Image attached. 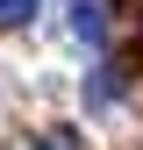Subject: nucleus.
Segmentation results:
<instances>
[{
	"label": "nucleus",
	"mask_w": 143,
	"mask_h": 150,
	"mask_svg": "<svg viewBox=\"0 0 143 150\" xmlns=\"http://www.w3.org/2000/svg\"><path fill=\"white\" fill-rule=\"evenodd\" d=\"M36 22V0H0V29H29Z\"/></svg>",
	"instance_id": "nucleus-3"
},
{
	"label": "nucleus",
	"mask_w": 143,
	"mask_h": 150,
	"mask_svg": "<svg viewBox=\"0 0 143 150\" xmlns=\"http://www.w3.org/2000/svg\"><path fill=\"white\" fill-rule=\"evenodd\" d=\"M115 100H122V71H115V64H100L93 79H86V107L100 115V107H115Z\"/></svg>",
	"instance_id": "nucleus-2"
},
{
	"label": "nucleus",
	"mask_w": 143,
	"mask_h": 150,
	"mask_svg": "<svg viewBox=\"0 0 143 150\" xmlns=\"http://www.w3.org/2000/svg\"><path fill=\"white\" fill-rule=\"evenodd\" d=\"M36 150H79V129H50V136L36 143Z\"/></svg>",
	"instance_id": "nucleus-4"
},
{
	"label": "nucleus",
	"mask_w": 143,
	"mask_h": 150,
	"mask_svg": "<svg viewBox=\"0 0 143 150\" xmlns=\"http://www.w3.org/2000/svg\"><path fill=\"white\" fill-rule=\"evenodd\" d=\"M64 36L79 50H100L107 43V0H72V7H64Z\"/></svg>",
	"instance_id": "nucleus-1"
}]
</instances>
